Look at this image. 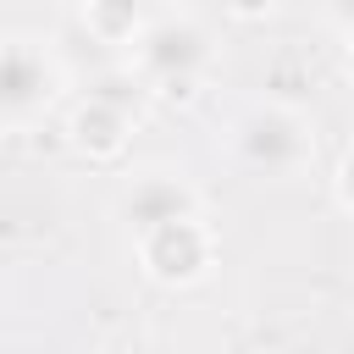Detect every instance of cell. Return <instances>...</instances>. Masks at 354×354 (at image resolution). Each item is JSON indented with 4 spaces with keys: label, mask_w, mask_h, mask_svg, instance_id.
<instances>
[{
    "label": "cell",
    "mask_w": 354,
    "mask_h": 354,
    "mask_svg": "<svg viewBox=\"0 0 354 354\" xmlns=\"http://www.w3.org/2000/svg\"><path fill=\"white\" fill-rule=\"evenodd\" d=\"M133 116H138V111H127V105H116V100H105V94L88 88V100L72 111L66 133H72V144H77L88 160H116V155L127 149Z\"/></svg>",
    "instance_id": "8992f818"
},
{
    "label": "cell",
    "mask_w": 354,
    "mask_h": 354,
    "mask_svg": "<svg viewBox=\"0 0 354 354\" xmlns=\"http://www.w3.org/2000/svg\"><path fill=\"white\" fill-rule=\"evenodd\" d=\"M332 194H337V205L354 216V149L343 155V166H337V177H332Z\"/></svg>",
    "instance_id": "ba28073f"
},
{
    "label": "cell",
    "mask_w": 354,
    "mask_h": 354,
    "mask_svg": "<svg viewBox=\"0 0 354 354\" xmlns=\"http://www.w3.org/2000/svg\"><path fill=\"white\" fill-rule=\"evenodd\" d=\"M221 6H227L238 22H260V17H271V11H277V0H221Z\"/></svg>",
    "instance_id": "9c48e42d"
},
{
    "label": "cell",
    "mask_w": 354,
    "mask_h": 354,
    "mask_svg": "<svg viewBox=\"0 0 354 354\" xmlns=\"http://www.w3.org/2000/svg\"><path fill=\"white\" fill-rule=\"evenodd\" d=\"M133 61H138V77L166 88V94H188L210 61V39L199 22L188 17H160V22H144L138 39H133Z\"/></svg>",
    "instance_id": "3957f363"
},
{
    "label": "cell",
    "mask_w": 354,
    "mask_h": 354,
    "mask_svg": "<svg viewBox=\"0 0 354 354\" xmlns=\"http://www.w3.org/2000/svg\"><path fill=\"white\" fill-rule=\"evenodd\" d=\"M321 17H326L337 33H354V0H321Z\"/></svg>",
    "instance_id": "30bf717a"
},
{
    "label": "cell",
    "mask_w": 354,
    "mask_h": 354,
    "mask_svg": "<svg viewBox=\"0 0 354 354\" xmlns=\"http://www.w3.org/2000/svg\"><path fill=\"white\" fill-rule=\"evenodd\" d=\"M133 254H138V266H144L149 282H160V288H194L216 266V238H210V227L194 210V216H171V221H160L149 232H133Z\"/></svg>",
    "instance_id": "7a4b0ae2"
},
{
    "label": "cell",
    "mask_w": 354,
    "mask_h": 354,
    "mask_svg": "<svg viewBox=\"0 0 354 354\" xmlns=\"http://www.w3.org/2000/svg\"><path fill=\"white\" fill-rule=\"evenodd\" d=\"M232 155L243 171L254 177H299L315 155V138H310V122L293 111V105H249L238 122H232Z\"/></svg>",
    "instance_id": "6da1fadb"
},
{
    "label": "cell",
    "mask_w": 354,
    "mask_h": 354,
    "mask_svg": "<svg viewBox=\"0 0 354 354\" xmlns=\"http://www.w3.org/2000/svg\"><path fill=\"white\" fill-rule=\"evenodd\" d=\"M61 88V72L39 39H0V122L39 116Z\"/></svg>",
    "instance_id": "277c9868"
},
{
    "label": "cell",
    "mask_w": 354,
    "mask_h": 354,
    "mask_svg": "<svg viewBox=\"0 0 354 354\" xmlns=\"http://www.w3.org/2000/svg\"><path fill=\"white\" fill-rule=\"evenodd\" d=\"M83 22L100 44H133L144 28V0H83Z\"/></svg>",
    "instance_id": "52a82bcc"
},
{
    "label": "cell",
    "mask_w": 354,
    "mask_h": 354,
    "mask_svg": "<svg viewBox=\"0 0 354 354\" xmlns=\"http://www.w3.org/2000/svg\"><path fill=\"white\" fill-rule=\"evenodd\" d=\"M343 72L354 77V33H348V50H343Z\"/></svg>",
    "instance_id": "8fae6325"
},
{
    "label": "cell",
    "mask_w": 354,
    "mask_h": 354,
    "mask_svg": "<svg viewBox=\"0 0 354 354\" xmlns=\"http://www.w3.org/2000/svg\"><path fill=\"white\" fill-rule=\"evenodd\" d=\"M116 210H122L127 232H149V227H160L171 216H194L199 210V194L177 171H144V177H133L122 188V205Z\"/></svg>",
    "instance_id": "5b68a950"
}]
</instances>
